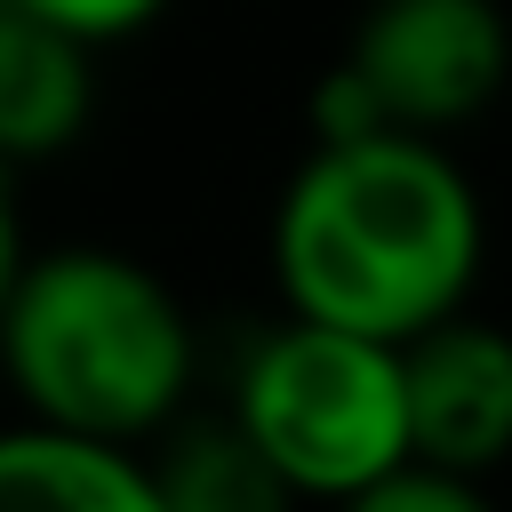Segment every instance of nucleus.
<instances>
[{
  "mask_svg": "<svg viewBox=\"0 0 512 512\" xmlns=\"http://www.w3.org/2000/svg\"><path fill=\"white\" fill-rule=\"evenodd\" d=\"M272 272L296 320L400 344L424 320L464 312L480 280L472 176L424 128L312 144L272 216Z\"/></svg>",
  "mask_w": 512,
  "mask_h": 512,
  "instance_id": "obj_1",
  "label": "nucleus"
},
{
  "mask_svg": "<svg viewBox=\"0 0 512 512\" xmlns=\"http://www.w3.org/2000/svg\"><path fill=\"white\" fill-rule=\"evenodd\" d=\"M0 368L24 416L136 448L176 424L192 392V320L136 256L48 248L16 264L0 304Z\"/></svg>",
  "mask_w": 512,
  "mask_h": 512,
  "instance_id": "obj_2",
  "label": "nucleus"
},
{
  "mask_svg": "<svg viewBox=\"0 0 512 512\" xmlns=\"http://www.w3.org/2000/svg\"><path fill=\"white\" fill-rule=\"evenodd\" d=\"M240 440L256 448V464L272 472L280 496H360L392 456H408L400 440V352L384 336L360 328H328V320H280L272 336H256V352L232 376V408Z\"/></svg>",
  "mask_w": 512,
  "mask_h": 512,
  "instance_id": "obj_3",
  "label": "nucleus"
},
{
  "mask_svg": "<svg viewBox=\"0 0 512 512\" xmlns=\"http://www.w3.org/2000/svg\"><path fill=\"white\" fill-rule=\"evenodd\" d=\"M504 56L496 0H368L344 64L368 80L392 128L440 136L504 88Z\"/></svg>",
  "mask_w": 512,
  "mask_h": 512,
  "instance_id": "obj_4",
  "label": "nucleus"
},
{
  "mask_svg": "<svg viewBox=\"0 0 512 512\" xmlns=\"http://www.w3.org/2000/svg\"><path fill=\"white\" fill-rule=\"evenodd\" d=\"M400 352V440L408 456L464 472L488 488V472L512 456V344L488 320L440 312Z\"/></svg>",
  "mask_w": 512,
  "mask_h": 512,
  "instance_id": "obj_5",
  "label": "nucleus"
},
{
  "mask_svg": "<svg viewBox=\"0 0 512 512\" xmlns=\"http://www.w3.org/2000/svg\"><path fill=\"white\" fill-rule=\"evenodd\" d=\"M96 112L88 40L56 32L48 16L0 0V160H48L64 152Z\"/></svg>",
  "mask_w": 512,
  "mask_h": 512,
  "instance_id": "obj_6",
  "label": "nucleus"
},
{
  "mask_svg": "<svg viewBox=\"0 0 512 512\" xmlns=\"http://www.w3.org/2000/svg\"><path fill=\"white\" fill-rule=\"evenodd\" d=\"M0 512H152V472L128 440L24 416L0 432Z\"/></svg>",
  "mask_w": 512,
  "mask_h": 512,
  "instance_id": "obj_7",
  "label": "nucleus"
},
{
  "mask_svg": "<svg viewBox=\"0 0 512 512\" xmlns=\"http://www.w3.org/2000/svg\"><path fill=\"white\" fill-rule=\"evenodd\" d=\"M144 472H152V512H272V504H288L232 416L176 432L160 448V464H144Z\"/></svg>",
  "mask_w": 512,
  "mask_h": 512,
  "instance_id": "obj_8",
  "label": "nucleus"
},
{
  "mask_svg": "<svg viewBox=\"0 0 512 512\" xmlns=\"http://www.w3.org/2000/svg\"><path fill=\"white\" fill-rule=\"evenodd\" d=\"M352 504H360V512H480L488 488L464 480V472H440V464H424V456H392Z\"/></svg>",
  "mask_w": 512,
  "mask_h": 512,
  "instance_id": "obj_9",
  "label": "nucleus"
},
{
  "mask_svg": "<svg viewBox=\"0 0 512 512\" xmlns=\"http://www.w3.org/2000/svg\"><path fill=\"white\" fill-rule=\"evenodd\" d=\"M16 8H32V16H48L56 32H72V40H88V48H104V40H128V32H144L168 0H16Z\"/></svg>",
  "mask_w": 512,
  "mask_h": 512,
  "instance_id": "obj_10",
  "label": "nucleus"
},
{
  "mask_svg": "<svg viewBox=\"0 0 512 512\" xmlns=\"http://www.w3.org/2000/svg\"><path fill=\"white\" fill-rule=\"evenodd\" d=\"M368 128H392L368 96V80L352 64H336L320 88H312V144H344V136H368Z\"/></svg>",
  "mask_w": 512,
  "mask_h": 512,
  "instance_id": "obj_11",
  "label": "nucleus"
},
{
  "mask_svg": "<svg viewBox=\"0 0 512 512\" xmlns=\"http://www.w3.org/2000/svg\"><path fill=\"white\" fill-rule=\"evenodd\" d=\"M16 264H24V216H16L8 160H0V304H8V288H16Z\"/></svg>",
  "mask_w": 512,
  "mask_h": 512,
  "instance_id": "obj_12",
  "label": "nucleus"
}]
</instances>
